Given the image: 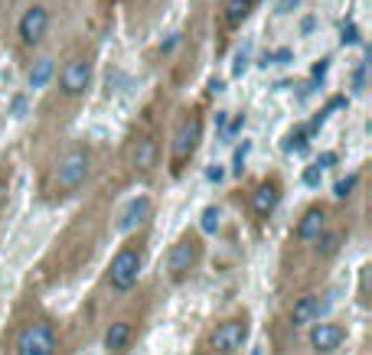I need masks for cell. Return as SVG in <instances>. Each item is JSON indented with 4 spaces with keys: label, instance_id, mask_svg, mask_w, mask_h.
Segmentation results:
<instances>
[{
    "label": "cell",
    "instance_id": "1",
    "mask_svg": "<svg viewBox=\"0 0 372 355\" xmlns=\"http://www.w3.org/2000/svg\"><path fill=\"white\" fill-rule=\"evenodd\" d=\"M88 85H92V59H88L85 52H75L69 59L62 62L59 69V92L65 98H79V95H85Z\"/></svg>",
    "mask_w": 372,
    "mask_h": 355
},
{
    "label": "cell",
    "instance_id": "2",
    "mask_svg": "<svg viewBox=\"0 0 372 355\" xmlns=\"http://www.w3.org/2000/svg\"><path fill=\"white\" fill-rule=\"evenodd\" d=\"M46 33H50V10L43 3H30L20 13V20H17V36H20V43H23L26 50H37L39 43L46 39Z\"/></svg>",
    "mask_w": 372,
    "mask_h": 355
},
{
    "label": "cell",
    "instance_id": "3",
    "mask_svg": "<svg viewBox=\"0 0 372 355\" xmlns=\"http://www.w3.org/2000/svg\"><path fill=\"white\" fill-rule=\"evenodd\" d=\"M88 176V153L82 147H72L65 150L56 163V186L59 189H75V186H82Z\"/></svg>",
    "mask_w": 372,
    "mask_h": 355
},
{
    "label": "cell",
    "instance_id": "4",
    "mask_svg": "<svg viewBox=\"0 0 372 355\" xmlns=\"http://www.w3.org/2000/svg\"><path fill=\"white\" fill-rule=\"evenodd\" d=\"M56 352V336L50 323H30L20 339H17V355H52Z\"/></svg>",
    "mask_w": 372,
    "mask_h": 355
},
{
    "label": "cell",
    "instance_id": "5",
    "mask_svg": "<svg viewBox=\"0 0 372 355\" xmlns=\"http://www.w3.org/2000/svg\"><path fill=\"white\" fill-rule=\"evenodd\" d=\"M137 274H141V255L134 248H121L114 255L112 268H108V281H112L114 290H131L137 283Z\"/></svg>",
    "mask_w": 372,
    "mask_h": 355
},
{
    "label": "cell",
    "instance_id": "6",
    "mask_svg": "<svg viewBox=\"0 0 372 355\" xmlns=\"http://www.w3.org/2000/svg\"><path fill=\"white\" fill-rule=\"evenodd\" d=\"M199 137H203V118L199 114H189L176 124L174 134V163H183L186 157H193V150L199 147Z\"/></svg>",
    "mask_w": 372,
    "mask_h": 355
},
{
    "label": "cell",
    "instance_id": "7",
    "mask_svg": "<svg viewBox=\"0 0 372 355\" xmlns=\"http://www.w3.org/2000/svg\"><path fill=\"white\" fill-rule=\"evenodd\" d=\"M245 336H248L245 319H225V323L216 326V332H212L209 343H212L216 352H236V349H242Z\"/></svg>",
    "mask_w": 372,
    "mask_h": 355
},
{
    "label": "cell",
    "instance_id": "8",
    "mask_svg": "<svg viewBox=\"0 0 372 355\" xmlns=\"http://www.w3.org/2000/svg\"><path fill=\"white\" fill-rule=\"evenodd\" d=\"M199 257V248L193 238H183V241H176L174 248H170V255H167V268H170V274L174 277H183L186 270L196 264Z\"/></svg>",
    "mask_w": 372,
    "mask_h": 355
},
{
    "label": "cell",
    "instance_id": "9",
    "mask_svg": "<svg viewBox=\"0 0 372 355\" xmlns=\"http://www.w3.org/2000/svg\"><path fill=\"white\" fill-rule=\"evenodd\" d=\"M343 339H347V330L336 326V323H317V326L310 330V345H313L317 352H333V349H340Z\"/></svg>",
    "mask_w": 372,
    "mask_h": 355
},
{
    "label": "cell",
    "instance_id": "10",
    "mask_svg": "<svg viewBox=\"0 0 372 355\" xmlns=\"http://www.w3.org/2000/svg\"><path fill=\"white\" fill-rule=\"evenodd\" d=\"M150 215V199L147 196H137V199H131L127 206H124V212H121V219H118V228L121 232H131V228H137L141 222Z\"/></svg>",
    "mask_w": 372,
    "mask_h": 355
},
{
    "label": "cell",
    "instance_id": "11",
    "mask_svg": "<svg viewBox=\"0 0 372 355\" xmlns=\"http://www.w3.org/2000/svg\"><path fill=\"white\" fill-rule=\"evenodd\" d=\"M323 225H327L323 208H307V212H304V219H300V225H298V238H300V241H313V238L323 232Z\"/></svg>",
    "mask_w": 372,
    "mask_h": 355
},
{
    "label": "cell",
    "instance_id": "12",
    "mask_svg": "<svg viewBox=\"0 0 372 355\" xmlns=\"http://www.w3.org/2000/svg\"><path fill=\"white\" fill-rule=\"evenodd\" d=\"M131 163H134L137 170H150L157 163V144L150 137H141L134 147H131Z\"/></svg>",
    "mask_w": 372,
    "mask_h": 355
},
{
    "label": "cell",
    "instance_id": "13",
    "mask_svg": "<svg viewBox=\"0 0 372 355\" xmlns=\"http://www.w3.org/2000/svg\"><path fill=\"white\" fill-rule=\"evenodd\" d=\"M278 186L274 183H265V186H258V193H255V199H251V206H255V212H258L261 219H268L274 208H278Z\"/></svg>",
    "mask_w": 372,
    "mask_h": 355
},
{
    "label": "cell",
    "instance_id": "14",
    "mask_svg": "<svg viewBox=\"0 0 372 355\" xmlns=\"http://www.w3.org/2000/svg\"><path fill=\"white\" fill-rule=\"evenodd\" d=\"M317 313H320V303H317V297L307 294L294 303V310H291V323H294V326H307V323L317 319Z\"/></svg>",
    "mask_w": 372,
    "mask_h": 355
},
{
    "label": "cell",
    "instance_id": "15",
    "mask_svg": "<svg viewBox=\"0 0 372 355\" xmlns=\"http://www.w3.org/2000/svg\"><path fill=\"white\" fill-rule=\"evenodd\" d=\"M255 7V0H225L223 3V17L229 26H242L248 20V13Z\"/></svg>",
    "mask_w": 372,
    "mask_h": 355
},
{
    "label": "cell",
    "instance_id": "16",
    "mask_svg": "<svg viewBox=\"0 0 372 355\" xmlns=\"http://www.w3.org/2000/svg\"><path fill=\"white\" fill-rule=\"evenodd\" d=\"M127 343H131V323H124V319L112 323V326H108V332H105V345H108L112 352H121Z\"/></svg>",
    "mask_w": 372,
    "mask_h": 355
},
{
    "label": "cell",
    "instance_id": "17",
    "mask_svg": "<svg viewBox=\"0 0 372 355\" xmlns=\"http://www.w3.org/2000/svg\"><path fill=\"white\" fill-rule=\"evenodd\" d=\"M50 78H52V59H37L33 69H30V75H26L30 88H43Z\"/></svg>",
    "mask_w": 372,
    "mask_h": 355
},
{
    "label": "cell",
    "instance_id": "18",
    "mask_svg": "<svg viewBox=\"0 0 372 355\" xmlns=\"http://www.w3.org/2000/svg\"><path fill=\"white\" fill-rule=\"evenodd\" d=\"M313 241H317V251H320L323 257H330V255L336 251V245H340V235H333V232H320L317 238H313Z\"/></svg>",
    "mask_w": 372,
    "mask_h": 355
},
{
    "label": "cell",
    "instance_id": "19",
    "mask_svg": "<svg viewBox=\"0 0 372 355\" xmlns=\"http://www.w3.org/2000/svg\"><path fill=\"white\" fill-rule=\"evenodd\" d=\"M203 232L206 235H212V232H219V208L216 206H209V208H203Z\"/></svg>",
    "mask_w": 372,
    "mask_h": 355
},
{
    "label": "cell",
    "instance_id": "20",
    "mask_svg": "<svg viewBox=\"0 0 372 355\" xmlns=\"http://www.w3.org/2000/svg\"><path fill=\"white\" fill-rule=\"evenodd\" d=\"M356 183H360V176H356V173H349L347 180H340V183L333 186V196H336V199H347L349 193L356 189Z\"/></svg>",
    "mask_w": 372,
    "mask_h": 355
},
{
    "label": "cell",
    "instance_id": "21",
    "mask_svg": "<svg viewBox=\"0 0 372 355\" xmlns=\"http://www.w3.org/2000/svg\"><path fill=\"white\" fill-rule=\"evenodd\" d=\"M304 183H307V186H320V166H307V170H304Z\"/></svg>",
    "mask_w": 372,
    "mask_h": 355
},
{
    "label": "cell",
    "instance_id": "22",
    "mask_svg": "<svg viewBox=\"0 0 372 355\" xmlns=\"http://www.w3.org/2000/svg\"><path fill=\"white\" fill-rule=\"evenodd\" d=\"M206 176H209V183H223V180H225V170L219 166V163H216V166H209V173H206Z\"/></svg>",
    "mask_w": 372,
    "mask_h": 355
},
{
    "label": "cell",
    "instance_id": "23",
    "mask_svg": "<svg viewBox=\"0 0 372 355\" xmlns=\"http://www.w3.org/2000/svg\"><path fill=\"white\" fill-rule=\"evenodd\" d=\"M333 163H336V153H320V160H317V166H320V170H323V166H333Z\"/></svg>",
    "mask_w": 372,
    "mask_h": 355
},
{
    "label": "cell",
    "instance_id": "24",
    "mask_svg": "<svg viewBox=\"0 0 372 355\" xmlns=\"http://www.w3.org/2000/svg\"><path fill=\"white\" fill-rule=\"evenodd\" d=\"M291 150H304L307 147V140H304V134H298V137H291V144H287Z\"/></svg>",
    "mask_w": 372,
    "mask_h": 355
},
{
    "label": "cell",
    "instance_id": "25",
    "mask_svg": "<svg viewBox=\"0 0 372 355\" xmlns=\"http://www.w3.org/2000/svg\"><path fill=\"white\" fill-rule=\"evenodd\" d=\"M300 0H281V3H278V7H281V13H287L291 10V7H298Z\"/></svg>",
    "mask_w": 372,
    "mask_h": 355
},
{
    "label": "cell",
    "instance_id": "26",
    "mask_svg": "<svg viewBox=\"0 0 372 355\" xmlns=\"http://www.w3.org/2000/svg\"><path fill=\"white\" fill-rule=\"evenodd\" d=\"M242 124H245V118H242V114H238L236 121H232V134H236V131H242Z\"/></svg>",
    "mask_w": 372,
    "mask_h": 355
},
{
    "label": "cell",
    "instance_id": "27",
    "mask_svg": "<svg viewBox=\"0 0 372 355\" xmlns=\"http://www.w3.org/2000/svg\"><path fill=\"white\" fill-rule=\"evenodd\" d=\"M251 355H261V349H251Z\"/></svg>",
    "mask_w": 372,
    "mask_h": 355
}]
</instances>
